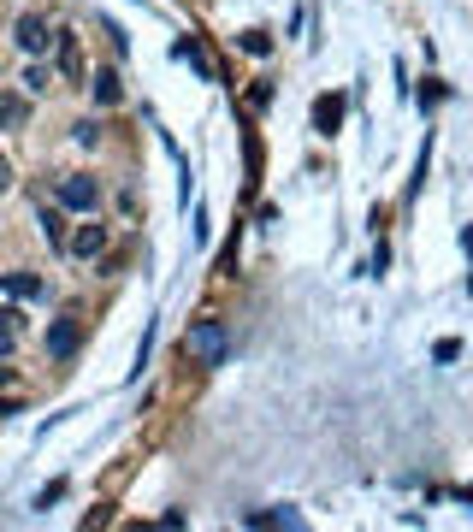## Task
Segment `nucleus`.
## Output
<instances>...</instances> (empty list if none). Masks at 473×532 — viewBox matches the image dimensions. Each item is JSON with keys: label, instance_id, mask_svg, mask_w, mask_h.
Here are the masks:
<instances>
[{"label": "nucleus", "instance_id": "obj_1", "mask_svg": "<svg viewBox=\"0 0 473 532\" xmlns=\"http://www.w3.org/2000/svg\"><path fill=\"white\" fill-rule=\"evenodd\" d=\"M184 361L202 367V373L225 367V361H231V332H225V320H196V326L184 332Z\"/></svg>", "mask_w": 473, "mask_h": 532}, {"label": "nucleus", "instance_id": "obj_2", "mask_svg": "<svg viewBox=\"0 0 473 532\" xmlns=\"http://www.w3.org/2000/svg\"><path fill=\"white\" fill-rule=\"evenodd\" d=\"M12 36H18V48H24V54H48V42H54V30H48V18H42V12H24Z\"/></svg>", "mask_w": 473, "mask_h": 532}, {"label": "nucleus", "instance_id": "obj_3", "mask_svg": "<svg viewBox=\"0 0 473 532\" xmlns=\"http://www.w3.org/2000/svg\"><path fill=\"white\" fill-rule=\"evenodd\" d=\"M60 207H71V213H89V207H95V178H83V172L60 178Z\"/></svg>", "mask_w": 473, "mask_h": 532}, {"label": "nucleus", "instance_id": "obj_4", "mask_svg": "<svg viewBox=\"0 0 473 532\" xmlns=\"http://www.w3.org/2000/svg\"><path fill=\"white\" fill-rule=\"evenodd\" d=\"M77 337H83L77 320H54V326H48V355H54V361H66L71 349H77Z\"/></svg>", "mask_w": 473, "mask_h": 532}, {"label": "nucleus", "instance_id": "obj_5", "mask_svg": "<svg viewBox=\"0 0 473 532\" xmlns=\"http://www.w3.org/2000/svg\"><path fill=\"white\" fill-rule=\"evenodd\" d=\"M54 48H60V77L83 83V48H77V36H54Z\"/></svg>", "mask_w": 473, "mask_h": 532}, {"label": "nucleus", "instance_id": "obj_6", "mask_svg": "<svg viewBox=\"0 0 473 532\" xmlns=\"http://www.w3.org/2000/svg\"><path fill=\"white\" fill-rule=\"evenodd\" d=\"M0 125H6V131H24V125H30V101L12 95V89H0Z\"/></svg>", "mask_w": 473, "mask_h": 532}, {"label": "nucleus", "instance_id": "obj_7", "mask_svg": "<svg viewBox=\"0 0 473 532\" xmlns=\"http://www.w3.org/2000/svg\"><path fill=\"white\" fill-rule=\"evenodd\" d=\"M338 119H343V101H338V95H320V101H314V131L332 136V131H338Z\"/></svg>", "mask_w": 473, "mask_h": 532}, {"label": "nucleus", "instance_id": "obj_8", "mask_svg": "<svg viewBox=\"0 0 473 532\" xmlns=\"http://www.w3.org/2000/svg\"><path fill=\"white\" fill-rule=\"evenodd\" d=\"M66 249H71V255H83V261H89V255H101V249H107V231H101V225H83V231L71 237Z\"/></svg>", "mask_w": 473, "mask_h": 532}, {"label": "nucleus", "instance_id": "obj_9", "mask_svg": "<svg viewBox=\"0 0 473 532\" xmlns=\"http://www.w3.org/2000/svg\"><path fill=\"white\" fill-rule=\"evenodd\" d=\"M0 284H6V290H12L18 302H30V296H42V278H36V272H6Z\"/></svg>", "mask_w": 473, "mask_h": 532}, {"label": "nucleus", "instance_id": "obj_10", "mask_svg": "<svg viewBox=\"0 0 473 532\" xmlns=\"http://www.w3.org/2000/svg\"><path fill=\"white\" fill-rule=\"evenodd\" d=\"M89 89H95V101H101V107H113V101H119V71H95V77H89Z\"/></svg>", "mask_w": 473, "mask_h": 532}, {"label": "nucleus", "instance_id": "obj_11", "mask_svg": "<svg viewBox=\"0 0 473 532\" xmlns=\"http://www.w3.org/2000/svg\"><path fill=\"white\" fill-rule=\"evenodd\" d=\"M249 527H302V515H290V509H255Z\"/></svg>", "mask_w": 473, "mask_h": 532}, {"label": "nucleus", "instance_id": "obj_12", "mask_svg": "<svg viewBox=\"0 0 473 532\" xmlns=\"http://www.w3.org/2000/svg\"><path fill=\"white\" fill-rule=\"evenodd\" d=\"M42 231H48L54 243H71V237H66V219H60V213H48V207H42Z\"/></svg>", "mask_w": 473, "mask_h": 532}, {"label": "nucleus", "instance_id": "obj_13", "mask_svg": "<svg viewBox=\"0 0 473 532\" xmlns=\"http://www.w3.org/2000/svg\"><path fill=\"white\" fill-rule=\"evenodd\" d=\"M48 83H54V77H48V66H30V71H24V89H30V95H42Z\"/></svg>", "mask_w": 473, "mask_h": 532}, {"label": "nucleus", "instance_id": "obj_14", "mask_svg": "<svg viewBox=\"0 0 473 532\" xmlns=\"http://www.w3.org/2000/svg\"><path fill=\"white\" fill-rule=\"evenodd\" d=\"M12 320H18V314H0V361L12 355Z\"/></svg>", "mask_w": 473, "mask_h": 532}, {"label": "nucleus", "instance_id": "obj_15", "mask_svg": "<svg viewBox=\"0 0 473 532\" xmlns=\"http://www.w3.org/2000/svg\"><path fill=\"white\" fill-rule=\"evenodd\" d=\"M243 48H249V54H272V42L261 36V30H249V36H243Z\"/></svg>", "mask_w": 473, "mask_h": 532}, {"label": "nucleus", "instance_id": "obj_16", "mask_svg": "<svg viewBox=\"0 0 473 532\" xmlns=\"http://www.w3.org/2000/svg\"><path fill=\"white\" fill-rule=\"evenodd\" d=\"M95 136H101V125H95V119H83V125H77V142H83V148H95Z\"/></svg>", "mask_w": 473, "mask_h": 532}, {"label": "nucleus", "instance_id": "obj_17", "mask_svg": "<svg viewBox=\"0 0 473 532\" xmlns=\"http://www.w3.org/2000/svg\"><path fill=\"white\" fill-rule=\"evenodd\" d=\"M12 190V166H6V154H0V196Z\"/></svg>", "mask_w": 473, "mask_h": 532}, {"label": "nucleus", "instance_id": "obj_18", "mask_svg": "<svg viewBox=\"0 0 473 532\" xmlns=\"http://www.w3.org/2000/svg\"><path fill=\"white\" fill-rule=\"evenodd\" d=\"M6 379H12V373H6V367H0V385H6Z\"/></svg>", "mask_w": 473, "mask_h": 532}]
</instances>
